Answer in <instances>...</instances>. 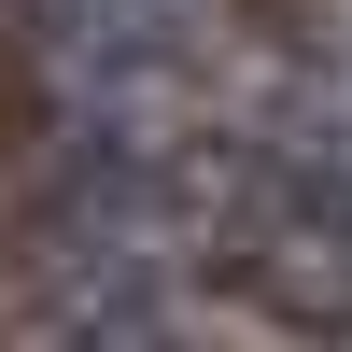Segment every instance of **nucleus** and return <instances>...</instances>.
I'll return each instance as SVG.
<instances>
[{
  "label": "nucleus",
  "mask_w": 352,
  "mask_h": 352,
  "mask_svg": "<svg viewBox=\"0 0 352 352\" xmlns=\"http://www.w3.org/2000/svg\"><path fill=\"white\" fill-rule=\"evenodd\" d=\"M85 352H184V338L155 324V296H127V310H99V324H85Z\"/></svg>",
  "instance_id": "2"
},
{
  "label": "nucleus",
  "mask_w": 352,
  "mask_h": 352,
  "mask_svg": "<svg viewBox=\"0 0 352 352\" xmlns=\"http://www.w3.org/2000/svg\"><path fill=\"white\" fill-rule=\"evenodd\" d=\"M197 14H212V0H28V28L56 43V71L113 85V99H141V85L197 43Z\"/></svg>",
  "instance_id": "1"
}]
</instances>
